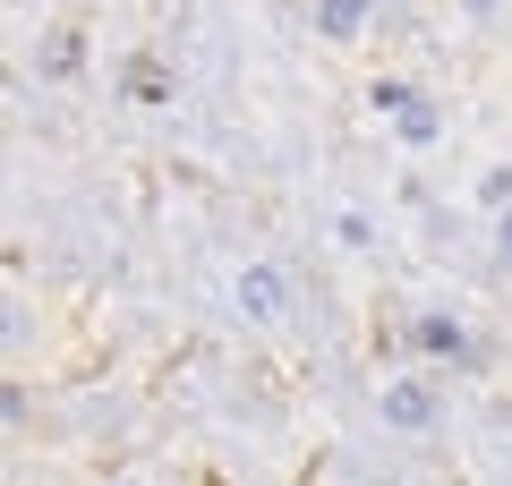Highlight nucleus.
I'll return each mask as SVG.
<instances>
[{
    "mask_svg": "<svg viewBox=\"0 0 512 486\" xmlns=\"http://www.w3.org/2000/svg\"><path fill=\"white\" fill-rule=\"evenodd\" d=\"M325 26H333V35H350V26H359V0H333V9H325Z\"/></svg>",
    "mask_w": 512,
    "mask_h": 486,
    "instance_id": "1",
    "label": "nucleus"
}]
</instances>
